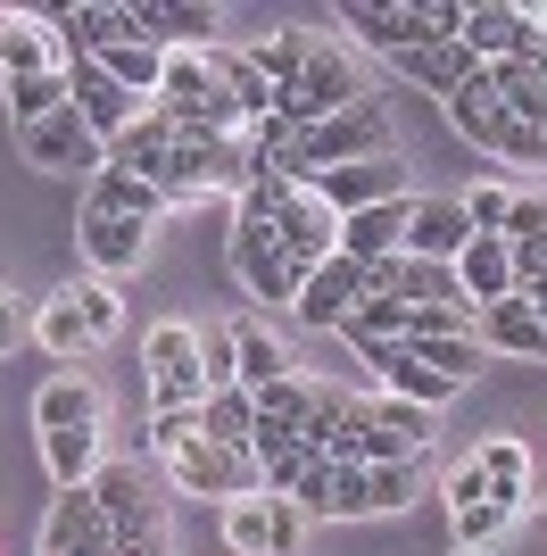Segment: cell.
<instances>
[{
	"mask_svg": "<svg viewBox=\"0 0 547 556\" xmlns=\"http://www.w3.org/2000/svg\"><path fill=\"white\" fill-rule=\"evenodd\" d=\"M84 208H109V216H141V225H158L166 191L141 184V175H125V166H100V175H91V191H84Z\"/></svg>",
	"mask_w": 547,
	"mask_h": 556,
	"instance_id": "25",
	"label": "cell"
},
{
	"mask_svg": "<svg viewBox=\"0 0 547 556\" xmlns=\"http://www.w3.org/2000/svg\"><path fill=\"white\" fill-rule=\"evenodd\" d=\"M448 515H456V548H489L514 523V507H498V498H473V507H448Z\"/></svg>",
	"mask_w": 547,
	"mask_h": 556,
	"instance_id": "39",
	"label": "cell"
},
{
	"mask_svg": "<svg viewBox=\"0 0 547 556\" xmlns=\"http://www.w3.org/2000/svg\"><path fill=\"white\" fill-rule=\"evenodd\" d=\"M407 349H415V357H423L432 374H448L456 391H465V382L481 374V341H473V332H448V341H407Z\"/></svg>",
	"mask_w": 547,
	"mask_h": 556,
	"instance_id": "38",
	"label": "cell"
},
{
	"mask_svg": "<svg viewBox=\"0 0 547 556\" xmlns=\"http://www.w3.org/2000/svg\"><path fill=\"white\" fill-rule=\"evenodd\" d=\"M390 67L407 75V84H423L432 100H448L465 75H481V59H473L465 42H448V50H407V59H390Z\"/></svg>",
	"mask_w": 547,
	"mask_h": 556,
	"instance_id": "27",
	"label": "cell"
},
{
	"mask_svg": "<svg viewBox=\"0 0 547 556\" xmlns=\"http://www.w3.org/2000/svg\"><path fill=\"white\" fill-rule=\"evenodd\" d=\"M307 407H316V382H307V374H282L274 391H257V432H307Z\"/></svg>",
	"mask_w": 547,
	"mask_h": 556,
	"instance_id": "32",
	"label": "cell"
},
{
	"mask_svg": "<svg viewBox=\"0 0 547 556\" xmlns=\"http://www.w3.org/2000/svg\"><path fill=\"white\" fill-rule=\"evenodd\" d=\"M473 465L489 473V498L523 515V498H531V448L514 441V432H498V441H481V448H473Z\"/></svg>",
	"mask_w": 547,
	"mask_h": 556,
	"instance_id": "24",
	"label": "cell"
},
{
	"mask_svg": "<svg viewBox=\"0 0 547 556\" xmlns=\"http://www.w3.org/2000/svg\"><path fill=\"white\" fill-rule=\"evenodd\" d=\"M274 250L291 257V275L307 282V275H316V266H323V257L341 250V216H332V208H323V200H316V191L298 184L291 200H282V216H274Z\"/></svg>",
	"mask_w": 547,
	"mask_h": 556,
	"instance_id": "6",
	"label": "cell"
},
{
	"mask_svg": "<svg viewBox=\"0 0 547 556\" xmlns=\"http://www.w3.org/2000/svg\"><path fill=\"white\" fill-rule=\"evenodd\" d=\"M481 349H506V357H547V332H539V307L514 291V300H498V307H481Z\"/></svg>",
	"mask_w": 547,
	"mask_h": 556,
	"instance_id": "23",
	"label": "cell"
},
{
	"mask_svg": "<svg viewBox=\"0 0 547 556\" xmlns=\"http://www.w3.org/2000/svg\"><path fill=\"white\" fill-rule=\"evenodd\" d=\"M141 374H150V407H200V399H207L200 332H191V325H150V341H141Z\"/></svg>",
	"mask_w": 547,
	"mask_h": 556,
	"instance_id": "2",
	"label": "cell"
},
{
	"mask_svg": "<svg viewBox=\"0 0 547 556\" xmlns=\"http://www.w3.org/2000/svg\"><path fill=\"white\" fill-rule=\"evenodd\" d=\"M67 67V42H59V25L50 17H25L9 9L0 17V84H25V75H59Z\"/></svg>",
	"mask_w": 547,
	"mask_h": 556,
	"instance_id": "15",
	"label": "cell"
},
{
	"mask_svg": "<svg viewBox=\"0 0 547 556\" xmlns=\"http://www.w3.org/2000/svg\"><path fill=\"white\" fill-rule=\"evenodd\" d=\"M225 257H232V282H241L250 300H266V307H291V300H298V275H291V257L274 250V225H250V216H232Z\"/></svg>",
	"mask_w": 547,
	"mask_h": 556,
	"instance_id": "4",
	"label": "cell"
},
{
	"mask_svg": "<svg viewBox=\"0 0 547 556\" xmlns=\"http://www.w3.org/2000/svg\"><path fill=\"white\" fill-rule=\"evenodd\" d=\"M341 341H348V349H365V341H407V300H382V291H365L357 316L341 325Z\"/></svg>",
	"mask_w": 547,
	"mask_h": 556,
	"instance_id": "37",
	"label": "cell"
},
{
	"mask_svg": "<svg viewBox=\"0 0 547 556\" xmlns=\"http://www.w3.org/2000/svg\"><path fill=\"white\" fill-rule=\"evenodd\" d=\"M357 300H365V266H357V257H341V250H332V257L316 266V275L298 282L291 316H298L307 332H341L348 316H357Z\"/></svg>",
	"mask_w": 547,
	"mask_h": 556,
	"instance_id": "8",
	"label": "cell"
},
{
	"mask_svg": "<svg viewBox=\"0 0 547 556\" xmlns=\"http://www.w3.org/2000/svg\"><path fill=\"white\" fill-rule=\"evenodd\" d=\"M67 100H75V116H84L91 134H100V150H109V141L125 134L141 109H150V100H133L125 84H109V75H100V59H67Z\"/></svg>",
	"mask_w": 547,
	"mask_h": 556,
	"instance_id": "14",
	"label": "cell"
},
{
	"mask_svg": "<svg viewBox=\"0 0 547 556\" xmlns=\"http://www.w3.org/2000/svg\"><path fill=\"white\" fill-rule=\"evenodd\" d=\"M0 100H9V125H42V116H59L67 109V67L59 75H25V84H0Z\"/></svg>",
	"mask_w": 547,
	"mask_h": 556,
	"instance_id": "34",
	"label": "cell"
},
{
	"mask_svg": "<svg viewBox=\"0 0 547 556\" xmlns=\"http://www.w3.org/2000/svg\"><path fill=\"white\" fill-rule=\"evenodd\" d=\"M506 208H514V184H498V175L465 191V216H473V232H506Z\"/></svg>",
	"mask_w": 547,
	"mask_h": 556,
	"instance_id": "40",
	"label": "cell"
},
{
	"mask_svg": "<svg viewBox=\"0 0 547 556\" xmlns=\"http://www.w3.org/2000/svg\"><path fill=\"white\" fill-rule=\"evenodd\" d=\"M307 540V515L291 498H232L225 507V548L232 556H298Z\"/></svg>",
	"mask_w": 547,
	"mask_h": 556,
	"instance_id": "5",
	"label": "cell"
},
{
	"mask_svg": "<svg viewBox=\"0 0 547 556\" xmlns=\"http://www.w3.org/2000/svg\"><path fill=\"white\" fill-rule=\"evenodd\" d=\"M298 92L316 100L323 116H341V109H365L373 84H365V67H357V50H348V42L316 34V42H307V75H298Z\"/></svg>",
	"mask_w": 547,
	"mask_h": 556,
	"instance_id": "11",
	"label": "cell"
},
{
	"mask_svg": "<svg viewBox=\"0 0 547 556\" xmlns=\"http://www.w3.org/2000/svg\"><path fill=\"white\" fill-rule=\"evenodd\" d=\"M25 341V316H17V300H0V357Z\"/></svg>",
	"mask_w": 547,
	"mask_h": 556,
	"instance_id": "48",
	"label": "cell"
},
{
	"mask_svg": "<svg viewBox=\"0 0 547 556\" xmlns=\"http://www.w3.org/2000/svg\"><path fill=\"white\" fill-rule=\"evenodd\" d=\"M34 341L59 357V366H75V357H91V332H84V316H75V300L67 291H50L42 307H34Z\"/></svg>",
	"mask_w": 547,
	"mask_h": 556,
	"instance_id": "30",
	"label": "cell"
},
{
	"mask_svg": "<svg viewBox=\"0 0 547 556\" xmlns=\"http://www.w3.org/2000/svg\"><path fill=\"white\" fill-rule=\"evenodd\" d=\"M67 300H75V316H84L91 349L125 332V300H116V282H100V275H91V282H67Z\"/></svg>",
	"mask_w": 547,
	"mask_h": 556,
	"instance_id": "36",
	"label": "cell"
},
{
	"mask_svg": "<svg viewBox=\"0 0 547 556\" xmlns=\"http://www.w3.org/2000/svg\"><path fill=\"white\" fill-rule=\"evenodd\" d=\"M166 473H175V490H191V498H257V490H266L250 448H216L207 432L182 441L175 457H166Z\"/></svg>",
	"mask_w": 547,
	"mask_h": 556,
	"instance_id": "3",
	"label": "cell"
},
{
	"mask_svg": "<svg viewBox=\"0 0 547 556\" xmlns=\"http://www.w3.org/2000/svg\"><path fill=\"white\" fill-rule=\"evenodd\" d=\"M200 366H207V391H225V382H232V332L200 341Z\"/></svg>",
	"mask_w": 547,
	"mask_h": 556,
	"instance_id": "47",
	"label": "cell"
},
{
	"mask_svg": "<svg viewBox=\"0 0 547 556\" xmlns=\"http://www.w3.org/2000/svg\"><path fill=\"white\" fill-rule=\"evenodd\" d=\"M341 25L357 34L365 50H382V59H398V50H407V0H348Z\"/></svg>",
	"mask_w": 547,
	"mask_h": 556,
	"instance_id": "29",
	"label": "cell"
},
{
	"mask_svg": "<svg viewBox=\"0 0 547 556\" xmlns=\"http://www.w3.org/2000/svg\"><path fill=\"white\" fill-rule=\"evenodd\" d=\"M182 441H200V407H158V416H150V448L175 457Z\"/></svg>",
	"mask_w": 547,
	"mask_h": 556,
	"instance_id": "43",
	"label": "cell"
},
{
	"mask_svg": "<svg viewBox=\"0 0 547 556\" xmlns=\"http://www.w3.org/2000/svg\"><path fill=\"white\" fill-rule=\"evenodd\" d=\"M332 216H357V208H382V200H407V166L398 159H357V166H332L307 184Z\"/></svg>",
	"mask_w": 547,
	"mask_h": 556,
	"instance_id": "13",
	"label": "cell"
},
{
	"mask_svg": "<svg viewBox=\"0 0 547 556\" xmlns=\"http://www.w3.org/2000/svg\"><path fill=\"white\" fill-rule=\"evenodd\" d=\"M432 448V416L407 407V399H365V465H415Z\"/></svg>",
	"mask_w": 547,
	"mask_h": 556,
	"instance_id": "12",
	"label": "cell"
},
{
	"mask_svg": "<svg viewBox=\"0 0 547 556\" xmlns=\"http://www.w3.org/2000/svg\"><path fill=\"white\" fill-rule=\"evenodd\" d=\"M365 490H373V515H398L415 490V465H365Z\"/></svg>",
	"mask_w": 547,
	"mask_h": 556,
	"instance_id": "42",
	"label": "cell"
},
{
	"mask_svg": "<svg viewBox=\"0 0 547 556\" xmlns=\"http://www.w3.org/2000/svg\"><path fill=\"white\" fill-rule=\"evenodd\" d=\"M282 374H298L291 349H282V332H274L266 316H241V325H232V382L257 399V391H274Z\"/></svg>",
	"mask_w": 547,
	"mask_h": 556,
	"instance_id": "17",
	"label": "cell"
},
{
	"mask_svg": "<svg viewBox=\"0 0 547 556\" xmlns=\"http://www.w3.org/2000/svg\"><path fill=\"white\" fill-rule=\"evenodd\" d=\"M166 150H175V116L150 100V109L125 125V134L109 141V166H125V175H141V184H158L166 175Z\"/></svg>",
	"mask_w": 547,
	"mask_h": 556,
	"instance_id": "22",
	"label": "cell"
},
{
	"mask_svg": "<svg viewBox=\"0 0 547 556\" xmlns=\"http://www.w3.org/2000/svg\"><path fill=\"white\" fill-rule=\"evenodd\" d=\"M498 159H506V166H547V134H531V125H506V134H498Z\"/></svg>",
	"mask_w": 547,
	"mask_h": 556,
	"instance_id": "45",
	"label": "cell"
},
{
	"mask_svg": "<svg viewBox=\"0 0 547 556\" xmlns=\"http://www.w3.org/2000/svg\"><path fill=\"white\" fill-rule=\"evenodd\" d=\"M456 282H465V300H473V307L514 300V250H506V232H473L465 257H456Z\"/></svg>",
	"mask_w": 547,
	"mask_h": 556,
	"instance_id": "20",
	"label": "cell"
},
{
	"mask_svg": "<svg viewBox=\"0 0 547 556\" xmlns=\"http://www.w3.org/2000/svg\"><path fill=\"white\" fill-rule=\"evenodd\" d=\"M373 515V490H365V465H332V523H357Z\"/></svg>",
	"mask_w": 547,
	"mask_h": 556,
	"instance_id": "41",
	"label": "cell"
},
{
	"mask_svg": "<svg viewBox=\"0 0 547 556\" xmlns=\"http://www.w3.org/2000/svg\"><path fill=\"white\" fill-rule=\"evenodd\" d=\"M133 17L158 50H216V25H225L207 0H133Z\"/></svg>",
	"mask_w": 547,
	"mask_h": 556,
	"instance_id": "16",
	"label": "cell"
},
{
	"mask_svg": "<svg viewBox=\"0 0 547 556\" xmlns=\"http://www.w3.org/2000/svg\"><path fill=\"white\" fill-rule=\"evenodd\" d=\"M91 498H100V515H109L116 540H158L166 532V507L150 498L141 465H100V473H91Z\"/></svg>",
	"mask_w": 547,
	"mask_h": 556,
	"instance_id": "10",
	"label": "cell"
},
{
	"mask_svg": "<svg viewBox=\"0 0 547 556\" xmlns=\"http://www.w3.org/2000/svg\"><path fill=\"white\" fill-rule=\"evenodd\" d=\"M506 241H547V191H514V208H506Z\"/></svg>",
	"mask_w": 547,
	"mask_h": 556,
	"instance_id": "44",
	"label": "cell"
},
{
	"mask_svg": "<svg viewBox=\"0 0 547 556\" xmlns=\"http://www.w3.org/2000/svg\"><path fill=\"white\" fill-rule=\"evenodd\" d=\"M216 75H225V92L241 100V116H250V125H266V116H274V84L257 75L250 50H216Z\"/></svg>",
	"mask_w": 547,
	"mask_h": 556,
	"instance_id": "35",
	"label": "cell"
},
{
	"mask_svg": "<svg viewBox=\"0 0 547 556\" xmlns=\"http://www.w3.org/2000/svg\"><path fill=\"white\" fill-rule=\"evenodd\" d=\"M42 465L59 490H84L100 473V432H42Z\"/></svg>",
	"mask_w": 547,
	"mask_h": 556,
	"instance_id": "31",
	"label": "cell"
},
{
	"mask_svg": "<svg viewBox=\"0 0 547 556\" xmlns=\"http://www.w3.org/2000/svg\"><path fill=\"white\" fill-rule=\"evenodd\" d=\"M34 424L42 432H100V382L91 374H50L42 391H34Z\"/></svg>",
	"mask_w": 547,
	"mask_h": 556,
	"instance_id": "19",
	"label": "cell"
},
{
	"mask_svg": "<svg viewBox=\"0 0 547 556\" xmlns=\"http://www.w3.org/2000/svg\"><path fill=\"white\" fill-rule=\"evenodd\" d=\"M75 250L91 257L100 282H116L150 257V225H141V216H109V208H75Z\"/></svg>",
	"mask_w": 547,
	"mask_h": 556,
	"instance_id": "9",
	"label": "cell"
},
{
	"mask_svg": "<svg viewBox=\"0 0 547 556\" xmlns=\"http://www.w3.org/2000/svg\"><path fill=\"white\" fill-rule=\"evenodd\" d=\"M465 241H473L465 200H415V208H407V257H440V266H456Z\"/></svg>",
	"mask_w": 547,
	"mask_h": 556,
	"instance_id": "18",
	"label": "cell"
},
{
	"mask_svg": "<svg viewBox=\"0 0 547 556\" xmlns=\"http://www.w3.org/2000/svg\"><path fill=\"white\" fill-rule=\"evenodd\" d=\"M100 75H109V84H125L133 100H158V84H166V50L150 42V34H133V42L100 50Z\"/></svg>",
	"mask_w": 547,
	"mask_h": 556,
	"instance_id": "26",
	"label": "cell"
},
{
	"mask_svg": "<svg viewBox=\"0 0 547 556\" xmlns=\"http://www.w3.org/2000/svg\"><path fill=\"white\" fill-rule=\"evenodd\" d=\"M200 432H207L216 448H250V432H257V399L241 391V382L207 391V399H200Z\"/></svg>",
	"mask_w": 547,
	"mask_h": 556,
	"instance_id": "28",
	"label": "cell"
},
{
	"mask_svg": "<svg viewBox=\"0 0 547 556\" xmlns=\"http://www.w3.org/2000/svg\"><path fill=\"white\" fill-rule=\"evenodd\" d=\"M17 150H25L34 166H50V175H100V166H109V150H100V134L75 116V100H67L59 116H42V125H25Z\"/></svg>",
	"mask_w": 547,
	"mask_h": 556,
	"instance_id": "7",
	"label": "cell"
},
{
	"mask_svg": "<svg viewBox=\"0 0 547 556\" xmlns=\"http://www.w3.org/2000/svg\"><path fill=\"white\" fill-rule=\"evenodd\" d=\"M473 498H489V473H481V465L465 457V465L448 473V507H473Z\"/></svg>",
	"mask_w": 547,
	"mask_h": 556,
	"instance_id": "46",
	"label": "cell"
},
{
	"mask_svg": "<svg viewBox=\"0 0 547 556\" xmlns=\"http://www.w3.org/2000/svg\"><path fill=\"white\" fill-rule=\"evenodd\" d=\"M523 75H531V84H539V92H547V50H539V59H531V67H523Z\"/></svg>",
	"mask_w": 547,
	"mask_h": 556,
	"instance_id": "49",
	"label": "cell"
},
{
	"mask_svg": "<svg viewBox=\"0 0 547 556\" xmlns=\"http://www.w3.org/2000/svg\"><path fill=\"white\" fill-rule=\"evenodd\" d=\"M357 159H398V125H390V100L373 92L365 109H341L323 116L316 134H298L282 159H274V175H291V184H316V175H332V166H357Z\"/></svg>",
	"mask_w": 547,
	"mask_h": 556,
	"instance_id": "1",
	"label": "cell"
},
{
	"mask_svg": "<svg viewBox=\"0 0 547 556\" xmlns=\"http://www.w3.org/2000/svg\"><path fill=\"white\" fill-rule=\"evenodd\" d=\"M307 42H316L307 25H282L274 42H257V50H250V59H257V75H266L274 92H298V75H307Z\"/></svg>",
	"mask_w": 547,
	"mask_h": 556,
	"instance_id": "33",
	"label": "cell"
},
{
	"mask_svg": "<svg viewBox=\"0 0 547 556\" xmlns=\"http://www.w3.org/2000/svg\"><path fill=\"white\" fill-rule=\"evenodd\" d=\"M407 208H415V191H407V200H382V208L341 216V257H357V266L398 257V250H407Z\"/></svg>",
	"mask_w": 547,
	"mask_h": 556,
	"instance_id": "21",
	"label": "cell"
}]
</instances>
